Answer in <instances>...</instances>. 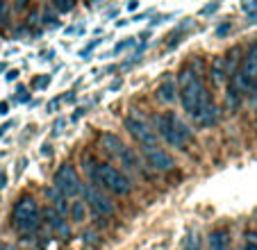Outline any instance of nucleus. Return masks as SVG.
Listing matches in <instances>:
<instances>
[{
    "mask_svg": "<svg viewBox=\"0 0 257 250\" xmlns=\"http://www.w3.org/2000/svg\"><path fill=\"white\" fill-rule=\"evenodd\" d=\"M178 84H180V89H178L180 102H182L187 114L194 116L196 109H198V105H200V98H203V93L207 91V89L203 87V75L196 73L194 68H191V64L187 62L185 66L180 68Z\"/></svg>",
    "mask_w": 257,
    "mask_h": 250,
    "instance_id": "nucleus-1",
    "label": "nucleus"
},
{
    "mask_svg": "<svg viewBox=\"0 0 257 250\" xmlns=\"http://www.w3.org/2000/svg\"><path fill=\"white\" fill-rule=\"evenodd\" d=\"M155 128H157V135L178 150H185V146L194 141V135L187 128V123L178 114H173V111L155 116Z\"/></svg>",
    "mask_w": 257,
    "mask_h": 250,
    "instance_id": "nucleus-2",
    "label": "nucleus"
},
{
    "mask_svg": "<svg viewBox=\"0 0 257 250\" xmlns=\"http://www.w3.org/2000/svg\"><path fill=\"white\" fill-rule=\"evenodd\" d=\"M93 178L98 184H102L105 189H109L116 196H127L132 191V182L125 173L112 166V164H98L96 171H93Z\"/></svg>",
    "mask_w": 257,
    "mask_h": 250,
    "instance_id": "nucleus-3",
    "label": "nucleus"
},
{
    "mask_svg": "<svg viewBox=\"0 0 257 250\" xmlns=\"http://www.w3.org/2000/svg\"><path fill=\"white\" fill-rule=\"evenodd\" d=\"M12 223L21 232H30L37 227V223H39V205H37V200L32 196H21L16 200L14 209H12Z\"/></svg>",
    "mask_w": 257,
    "mask_h": 250,
    "instance_id": "nucleus-4",
    "label": "nucleus"
},
{
    "mask_svg": "<svg viewBox=\"0 0 257 250\" xmlns=\"http://www.w3.org/2000/svg\"><path fill=\"white\" fill-rule=\"evenodd\" d=\"M125 130L130 132V137L141 146V148H148V146H157V132L153 130V125L144 118L141 114H130L125 118Z\"/></svg>",
    "mask_w": 257,
    "mask_h": 250,
    "instance_id": "nucleus-5",
    "label": "nucleus"
},
{
    "mask_svg": "<svg viewBox=\"0 0 257 250\" xmlns=\"http://www.w3.org/2000/svg\"><path fill=\"white\" fill-rule=\"evenodd\" d=\"M55 189H57L62 196L66 198H78L82 193V182H80V175L75 171V166L71 164H64L62 169L55 173Z\"/></svg>",
    "mask_w": 257,
    "mask_h": 250,
    "instance_id": "nucleus-6",
    "label": "nucleus"
},
{
    "mask_svg": "<svg viewBox=\"0 0 257 250\" xmlns=\"http://www.w3.org/2000/svg\"><path fill=\"white\" fill-rule=\"evenodd\" d=\"M237 82H239V89L243 91H250L255 87V80H257V44L248 48V53L243 55V62L241 68H237Z\"/></svg>",
    "mask_w": 257,
    "mask_h": 250,
    "instance_id": "nucleus-7",
    "label": "nucleus"
},
{
    "mask_svg": "<svg viewBox=\"0 0 257 250\" xmlns=\"http://www.w3.org/2000/svg\"><path fill=\"white\" fill-rule=\"evenodd\" d=\"M82 191H84V198H87L89 207H91V212L96 214V216H100V218L114 216L116 207H114V202L109 200L105 193H100L98 189H93V187H87V189H82Z\"/></svg>",
    "mask_w": 257,
    "mask_h": 250,
    "instance_id": "nucleus-8",
    "label": "nucleus"
},
{
    "mask_svg": "<svg viewBox=\"0 0 257 250\" xmlns=\"http://www.w3.org/2000/svg\"><path fill=\"white\" fill-rule=\"evenodd\" d=\"M218 118V111H216V105H214L212 96H209V91L203 93V98H200V105L198 109H196L194 114V120L200 125V128H209V125H214Z\"/></svg>",
    "mask_w": 257,
    "mask_h": 250,
    "instance_id": "nucleus-9",
    "label": "nucleus"
},
{
    "mask_svg": "<svg viewBox=\"0 0 257 250\" xmlns=\"http://www.w3.org/2000/svg\"><path fill=\"white\" fill-rule=\"evenodd\" d=\"M144 155L146 159H148V164H151L155 171H171L175 166L173 157H171L166 150L160 148V144L157 146H148V148H144Z\"/></svg>",
    "mask_w": 257,
    "mask_h": 250,
    "instance_id": "nucleus-10",
    "label": "nucleus"
},
{
    "mask_svg": "<svg viewBox=\"0 0 257 250\" xmlns=\"http://www.w3.org/2000/svg\"><path fill=\"white\" fill-rule=\"evenodd\" d=\"M44 218L48 221V225L53 227L59 236H64V239H66V236H68V225H66V221H64V214L62 212H55V207H48V209L44 212Z\"/></svg>",
    "mask_w": 257,
    "mask_h": 250,
    "instance_id": "nucleus-11",
    "label": "nucleus"
},
{
    "mask_svg": "<svg viewBox=\"0 0 257 250\" xmlns=\"http://www.w3.org/2000/svg\"><path fill=\"white\" fill-rule=\"evenodd\" d=\"M209 80L214 87H221L228 80V68H225V59L223 57H214L209 64Z\"/></svg>",
    "mask_w": 257,
    "mask_h": 250,
    "instance_id": "nucleus-12",
    "label": "nucleus"
},
{
    "mask_svg": "<svg viewBox=\"0 0 257 250\" xmlns=\"http://www.w3.org/2000/svg\"><path fill=\"white\" fill-rule=\"evenodd\" d=\"M175 93H178V87H175L173 77H166V80L160 84V89H157V98H160L162 102H173L175 98H178Z\"/></svg>",
    "mask_w": 257,
    "mask_h": 250,
    "instance_id": "nucleus-13",
    "label": "nucleus"
},
{
    "mask_svg": "<svg viewBox=\"0 0 257 250\" xmlns=\"http://www.w3.org/2000/svg\"><path fill=\"white\" fill-rule=\"evenodd\" d=\"M100 146L105 153H112V155H121V150H123V141L116 135H109V132H105L100 137Z\"/></svg>",
    "mask_w": 257,
    "mask_h": 250,
    "instance_id": "nucleus-14",
    "label": "nucleus"
},
{
    "mask_svg": "<svg viewBox=\"0 0 257 250\" xmlns=\"http://www.w3.org/2000/svg\"><path fill=\"white\" fill-rule=\"evenodd\" d=\"M207 241H209V250H230L228 232L225 230H214Z\"/></svg>",
    "mask_w": 257,
    "mask_h": 250,
    "instance_id": "nucleus-15",
    "label": "nucleus"
},
{
    "mask_svg": "<svg viewBox=\"0 0 257 250\" xmlns=\"http://www.w3.org/2000/svg\"><path fill=\"white\" fill-rule=\"evenodd\" d=\"M46 196L50 198V202H53V205L57 207V209H59L62 214L66 212V202H64V198H66V196H62V193H59L57 189H48V191H46Z\"/></svg>",
    "mask_w": 257,
    "mask_h": 250,
    "instance_id": "nucleus-16",
    "label": "nucleus"
},
{
    "mask_svg": "<svg viewBox=\"0 0 257 250\" xmlns=\"http://www.w3.org/2000/svg\"><path fill=\"white\" fill-rule=\"evenodd\" d=\"M53 5L57 12H62V14H66V12H71L73 7H75V0H53Z\"/></svg>",
    "mask_w": 257,
    "mask_h": 250,
    "instance_id": "nucleus-17",
    "label": "nucleus"
},
{
    "mask_svg": "<svg viewBox=\"0 0 257 250\" xmlns=\"http://www.w3.org/2000/svg\"><path fill=\"white\" fill-rule=\"evenodd\" d=\"M71 216L75 218V221H84V205L82 202H73L71 205Z\"/></svg>",
    "mask_w": 257,
    "mask_h": 250,
    "instance_id": "nucleus-18",
    "label": "nucleus"
},
{
    "mask_svg": "<svg viewBox=\"0 0 257 250\" xmlns=\"http://www.w3.org/2000/svg\"><path fill=\"white\" fill-rule=\"evenodd\" d=\"M185 250H203V248H200L198 239H196V236H194V234H191V236H189V239H187V241H185Z\"/></svg>",
    "mask_w": 257,
    "mask_h": 250,
    "instance_id": "nucleus-19",
    "label": "nucleus"
},
{
    "mask_svg": "<svg viewBox=\"0 0 257 250\" xmlns=\"http://www.w3.org/2000/svg\"><path fill=\"white\" fill-rule=\"evenodd\" d=\"M7 16H10V7H7L5 0H0V25L7 21Z\"/></svg>",
    "mask_w": 257,
    "mask_h": 250,
    "instance_id": "nucleus-20",
    "label": "nucleus"
},
{
    "mask_svg": "<svg viewBox=\"0 0 257 250\" xmlns=\"http://www.w3.org/2000/svg\"><path fill=\"white\" fill-rule=\"evenodd\" d=\"M100 41H102V39H96V41H91V44H87L82 50H80V55H82V57H87V55L91 53V50L96 48V46H100Z\"/></svg>",
    "mask_w": 257,
    "mask_h": 250,
    "instance_id": "nucleus-21",
    "label": "nucleus"
},
{
    "mask_svg": "<svg viewBox=\"0 0 257 250\" xmlns=\"http://www.w3.org/2000/svg\"><path fill=\"white\" fill-rule=\"evenodd\" d=\"M132 44H135V41H132V39H125V41H121V44H116V48H114V53H123V50H125L127 48V46H132Z\"/></svg>",
    "mask_w": 257,
    "mask_h": 250,
    "instance_id": "nucleus-22",
    "label": "nucleus"
},
{
    "mask_svg": "<svg viewBox=\"0 0 257 250\" xmlns=\"http://www.w3.org/2000/svg\"><path fill=\"white\" fill-rule=\"evenodd\" d=\"M16 93H19V100L21 102H28L30 100V93L25 91V87H19V89H16Z\"/></svg>",
    "mask_w": 257,
    "mask_h": 250,
    "instance_id": "nucleus-23",
    "label": "nucleus"
},
{
    "mask_svg": "<svg viewBox=\"0 0 257 250\" xmlns=\"http://www.w3.org/2000/svg\"><path fill=\"white\" fill-rule=\"evenodd\" d=\"M252 10H257V0H246L243 3V12H252Z\"/></svg>",
    "mask_w": 257,
    "mask_h": 250,
    "instance_id": "nucleus-24",
    "label": "nucleus"
},
{
    "mask_svg": "<svg viewBox=\"0 0 257 250\" xmlns=\"http://www.w3.org/2000/svg\"><path fill=\"white\" fill-rule=\"evenodd\" d=\"M246 250H257V236H248V241H246Z\"/></svg>",
    "mask_w": 257,
    "mask_h": 250,
    "instance_id": "nucleus-25",
    "label": "nucleus"
},
{
    "mask_svg": "<svg viewBox=\"0 0 257 250\" xmlns=\"http://www.w3.org/2000/svg\"><path fill=\"white\" fill-rule=\"evenodd\" d=\"M30 3H32V0H16V7H19V10H28Z\"/></svg>",
    "mask_w": 257,
    "mask_h": 250,
    "instance_id": "nucleus-26",
    "label": "nucleus"
},
{
    "mask_svg": "<svg viewBox=\"0 0 257 250\" xmlns=\"http://www.w3.org/2000/svg\"><path fill=\"white\" fill-rule=\"evenodd\" d=\"M48 82H50V75H44V77H41V82L37 80V84H39L41 89H46V87H48Z\"/></svg>",
    "mask_w": 257,
    "mask_h": 250,
    "instance_id": "nucleus-27",
    "label": "nucleus"
},
{
    "mask_svg": "<svg viewBox=\"0 0 257 250\" xmlns=\"http://www.w3.org/2000/svg\"><path fill=\"white\" fill-rule=\"evenodd\" d=\"M135 10H139V0H130L127 3V12H135Z\"/></svg>",
    "mask_w": 257,
    "mask_h": 250,
    "instance_id": "nucleus-28",
    "label": "nucleus"
},
{
    "mask_svg": "<svg viewBox=\"0 0 257 250\" xmlns=\"http://www.w3.org/2000/svg\"><path fill=\"white\" fill-rule=\"evenodd\" d=\"M5 187H7V173L0 171V189H5Z\"/></svg>",
    "mask_w": 257,
    "mask_h": 250,
    "instance_id": "nucleus-29",
    "label": "nucleus"
},
{
    "mask_svg": "<svg viewBox=\"0 0 257 250\" xmlns=\"http://www.w3.org/2000/svg\"><path fill=\"white\" fill-rule=\"evenodd\" d=\"M228 32H230V25H223V28H218V30H216L218 37H223V34H228Z\"/></svg>",
    "mask_w": 257,
    "mask_h": 250,
    "instance_id": "nucleus-30",
    "label": "nucleus"
},
{
    "mask_svg": "<svg viewBox=\"0 0 257 250\" xmlns=\"http://www.w3.org/2000/svg\"><path fill=\"white\" fill-rule=\"evenodd\" d=\"M0 114H3V116L10 114V105H7V102H0Z\"/></svg>",
    "mask_w": 257,
    "mask_h": 250,
    "instance_id": "nucleus-31",
    "label": "nucleus"
},
{
    "mask_svg": "<svg viewBox=\"0 0 257 250\" xmlns=\"http://www.w3.org/2000/svg\"><path fill=\"white\" fill-rule=\"evenodd\" d=\"M216 7H218V3H212L209 7H205V10H203V14H212V12L216 10Z\"/></svg>",
    "mask_w": 257,
    "mask_h": 250,
    "instance_id": "nucleus-32",
    "label": "nucleus"
},
{
    "mask_svg": "<svg viewBox=\"0 0 257 250\" xmlns=\"http://www.w3.org/2000/svg\"><path fill=\"white\" fill-rule=\"evenodd\" d=\"M16 77H19V71H10V73H7V80H10V82H14Z\"/></svg>",
    "mask_w": 257,
    "mask_h": 250,
    "instance_id": "nucleus-33",
    "label": "nucleus"
},
{
    "mask_svg": "<svg viewBox=\"0 0 257 250\" xmlns=\"http://www.w3.org/2000/svg\"><path fill=\"white\" fill-rule=\"evenodd\" d=\"M82 114H84V109H75V111H73V120H78Z\"/></svg>",
    "mask_w": 257,
    "mask_h": 250,
    "instance_id": "nucleus-34",
    "label": "nucleus"
},
{
    "mask_svg": "<svg viewBox=\"0 0 257 250\" xmlns=\"http://www.w3.org/2000/svg\"><path fill=\"white\" fill-rule=\"evenodd\" d=\"M10 128H12V123H10V120H7V123H5V125H3V128H0V135H5V132H7V130H10Z\"/></svg>",
    "mask_w": 257,
    "mask_h": 250,
    "instance_id": "nucleus-35",
    "label": "nucleus"
},
{
    "mask_svg": "<svg viewBox=\"0 0 257 250\" xmlns=\"http://www.w3.org/2000/svg\"><path fill=\"white\" fill-rule=\"evenodd\" d=\"M5 68H7V64H5V62H3V64H0V73L5 71Z\"/></svg>",
    "mask_w": 257,
    "mask_h": 250,
    "instance_id": "nucleus-36",
    "label": "nucleus"
},
{
    "mask_svg": "<svg viewBox=\"0 0 257 250\" xmlns=\"http://www.w3.org/2000/svg\"><path fill=\"white\" fill-rule=\"evenodd\" d=\"M252 91H257V80H255V87H252Z\"/></svg>",
    "mask_w": 257,
    "mask_h": 250,
    "instance_id": "nucleus-37",
    "label": "nucleus"
}]
</instances>
